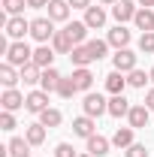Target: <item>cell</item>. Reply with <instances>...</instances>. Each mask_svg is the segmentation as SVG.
<instances>
[{
  "instance_id": "obj_1",
  "label": "cell",
  "mask_w": 154,
  "mask_h": 157,
  "mask_svg": "<svg viewBox=\"0 0 154 157\" xmlns=\"http://www.w3.org/2000/svg\"><path fill=\"white\" fill-rule=\"evenodd\" d=\"M6 63H12V67H27V63H33V48L24 42V39H15L12 45H9V52H6Z\"/></svg>"
},
{
  "instance_id": "obj_2",
  "label": "cell",
  "mask_w": 154,
  "mask_h": 157,
  "mask_svg": "<svg viewBox=\"0 0 154 157\" xmlns=\"http://www.w3.org/2000/svg\"><path fill=\"white\" fill-rule=\"evenodd\" d=\"M55 33H58V30H55V21H52V18H33V21H30V36L37 39L39 45L48 42Z\"/></svg>"
},
{
  "instance_id": "obj_3",
  "label": "cell",
  "mask_w": 154,
  "mask_h": 157,
  "mask_svg": "<svg viewBox=\"0 0 154 157\" xmlns=\"http://www.w3.org/2000/svg\"><path fill=\"white\" fill-rule=\"evenodd\" d=\"M82 109H85V115L91 118H100L109 112V100L103 97V94H85V103H82Z\"/></svg>"
},
{
  "instance_id": "obj_4",
  "label": "cell",
  "mask_w": 154,
  "mask_h": 157,
  "mask_svg": "<svg viewBox=\"0 0 154 157\" xmlns=\"http://www.w3.org/2000/svg\"><path fill=\"white\" fill-rule=\"evenodd\" d=\"M112 67H115L118 73L127 76V73H133V70H136V55L130 52V48H118L115 55H112Z\"/></svg>"
},
{
  "instance_id": "obj_5",
  "label": "cell",
  "mask_w": 154,
  "mask_h": 157,
  "mask_svg": "<svg viewBox=\"0 0 154 157\" xmlns=\"http://www.w3.org/2000/svg\"><path fill=\"white\" fill-rule=\"evenodd\" d=\"M24 100H27V94H21L15 88H6L0 94V106H3V112H15V109H24Z\"/></svg>"
},
{
  "instance_id": "obj_6",
  "label": "cell",
  "mask_w": 154,
  "mask_h": 157,
  "mask_svg": "<svg viewBox=\"0 0 154 157\" xmlns=\"http://www.w3.org/2000/svg\"><path fill=\"white\" fill-rule=\"evenodd\" d=\"M24 109L27 112H33V115H42L45 109H48V94L39 88V91H30L27 94V100H24Z\"/></svg>"
},
{
  "instance_id": "obj_7",
  "label": "cell",
  "mask_w": 154,
  "mask_h": 157,
  "mask_svg": "<svg viewBox=\"0 0 154 157\" xmlns=\"http://www.w3.org/2000/svg\"><path fill=\"white\" fill-rule=\"evenodd\" d=\"M136 12H139V6H136L133 0H118L115 6H112V15H115L118 24H124V21H133Z\"/></svg>"
},
{
  "instance_id": "obj_8",
  "label": "cell",
  "mask_w": 154,
  "mask_h": 157,
  "mask_svg": "<svg viewBox=\"0 0 154 157\" xmlns=\"http://www.w3.org/2000/svg\"><path fill=\"white\" fill-rule=\"evenodd\" d=\"M24 33H30V21H24V15H12L6 21V36L12 39H24Z\"/></svg>"
},
{
  "instance_id": "obj_9",
  "label": "cell",
  "mask_w": 154,
  "mask_h": 157,
  "mask_svg": "<svg viewBox=\"0 0 154 157\" xmlns=\"http://www.w3.org/2000/svg\"><path fill=\"white\" fill-rule=\"evenodd\" d=\"M130 39H133V33L124 27V24H115L112 30H109V36H106V42L112 45V48H127L130 45Z\"/></svg>"
},
{
  "instance_id": "obj_10",
  "label": "cell",
  "mask_w": 154,
  "mask_h": 157,
  "mask_svg": "<svg viewBox=\"0 0 154 157\" xmlns=\"http://www.w3.org/2000/svg\"><path fill=\"white\" fill-rule=\"evenodd\" d=\"M97 118H91V115H82V118H76L73 121V133L76 136H82V139H91L97 133V124H94Z\"/></svg>"
},
{
  "instance_id": "obj_11",
  "label": "cell",
  "mask_w": 154,
  "mask_h": 157,
  "mask_svg": "<svg viewBox=\"0 0 154 157\" xmlns=\"http://www.w3.org/2000/svg\"><path fill=\"white\" fill-rule=\"evenodd\" d=\"M55 55H58V52H55L52 45H45V42H42L39 48H33V63H37L39 70H48V67L55 63Z\"/></svg>"
},
{
  "instance_id": "obj_12",
  "label": "cell",
  "mask_w": 154,
  "mask_h": 157,
  "mask_svg": "<svg viewBox=\"0 0 154 157\" xmlns=\"http://www.w3.org/2000/svg\"><path fill=\"white\" fill-rule=\"evenodd\" d=\"M148 112H151V109H148L145 103L133 106V109H130V115H127L130 127H133V130H142V127H148Z\"/></svg>"
},
{
  "instance_id": "obj_13",
  "label": "cell",
  "mask_w": 154,
  "mask_h": 157,
  "mask_svg": "<svg viewBox=\"0 0 154 157\" xmlns=\"http://www.w3.org/2000/svg\"><path fill=\"white\" fill-rule=\"evenodd\" d=\"M130 100L124 97V94H112V100H109V115L112 118H124V115H130Z\"/></svg>"
},
{
  "instance_id": "obj_14",
  "label": "cell",
  "mask_w": 154,
  "mask_h": 157,
  "mask_svg": "<svg viewBox=\"0 0 154 157\" xmlns=\"http://www.w3.org/2000/svg\"><path fill=\"white\" fill-rule=\"evenodd\" d=\"M85 24H88L91 30H100V27L106 24V9H103V6H88V9H85Z\"/></svg>"
},
{
  "instance_id": "obj_15",
  "label": "cell",
  "mask_w": 154,
  "mask_h": 157,
  "mask_svg": "<svg viewBox=\"0 0 154 157\" xmlns=\"http://www.w3.org/2000/svg\"><path fill=\"white\" fill-rule=\"evenodd\" d=\"M109 145H112V139H106V136H100V133H94V136L88 139V154L106 157V154H109Z\"/></svg>"
},
{
  "instance_id": "obj_16",
  "label": "cell",
  "mask_w": 154,
  "mask_h": 157,
  "mask_svg": "<svg viewBox=\"0 0 154 157\" xmlns=\"http://www.w3.org/2000/svg\"><path fill=\"white\" fill-rule=\"evenodd\" d=\"M60 73L55 70V67H48V70H42V78H39V88L45 91V94H52V91H58V85H60Z\"/></svg>"
},
{
  "instance_id": "obj_17",
  "label": "cell",
  "mask_w": 154,
  "mask_h": 157,
  "mask_svg": "<svg viewBox=\"0 0 154 157\" xmlns=\"http://www.w3.org/2000/svg\"><path fill=\"white\" fill-rule=\"evenodd\" d=\"M64 30L70 33V39H73L76 45H85V39H88V30H91V27H88L85 21H70Z\"/></svg>"
},
{
  "instance_id": "obj_18",
  "label": "cell",
  "mask_w": 154,
  "mask_h": 157,
  "mask_svg": "<svg viewBox=\"0 0 154 157\" xmlns=\"http://www.w3.org/2000/svg\"><path fill=\"white\" fill-rule=\"evenodd\" d=\"M52 48H55L58 55H70V52L76 48V42L70 39V33H67V30H58V33L52 36Z\"/></svg>"
},
{
  "instance_id": "obj_19",
  "label": "cell",
  "mask_w": 154,
  "mask_h": 157,
  "mask_svg": "<svg viewBox=\"0 0 154 157\" xmlns=\"http://www.w3.org/2000/svg\"><path fill=\"white\" fill-rule=\"evenodd\" d=\"M73 82H76V91H91L94 73H91L88 67H76V70H73Z\"/></svg>"
},
{
  "instance_id": "obj_20",
  "label": "cell",
  "mask_w": 154,
  "mask_h": 157,
  "mask_svg": "<svg viewBox=\"0 0 154 157\" xmlns=\"http://www.w3.org/2000/svg\"><path fill=\"white\" fill-rule=\"evenodd\" d=\"M124 88H127V76L118 73V70H112V73L106 76V91H109V94H124Z\"/></svg>"
},
{
  "instance_id": "obj_21",
  "label": "cell",
  "mask_w": 154,
  "mask_h": 157,
  "mask_svg": "<svg viewBox=\"0 0 154 157\" xmlns=\"http://www.w3.org/2000/svg\"><path fill=\"white\" fill-rule=\"evenodd\" d=\"M48 18L52 21H67L70 18V3L67 0H52L48 3Z\"/></svg>"
},
{
  "instance_id": "obj_22",
  "label": "cell",
  "mask_w": 154,
  "mask_h": 157,
  "mask_svg": "<svg viewBox=\"0 0 154 157\" xmlns=\"http://www.w3.org/2000/svg\"><path fill=\"white\" fill-rule=\"evenodd\" d=\"M133 133H136L133 127H118V130H115V136H112V145L127 151V148L133 145Z\"/></svg>"
},
{
  "instance_id": "obj_23",
  "label": "cell",
  "mask_w": 154,
  "mask_h": 157,
  "mask_svg": "<svg viewBox=\"0 0 154 157\" xmlns=\"http://www.w3.org/2000/svg\"><path fill=\"white\" fill-rule=\"evenodd\" d=\"M70 60H73V67H88V63H94V55L88 52V42H85V45H76V48L70 52Z\"/></svg>"
},
{
  "instance_id": "obj_24",
  "label": "cell",
  "mask_w": 154,
  "mask_h": 157,
  "mask_svg": "<svg viewBox=\"0 0 154 157\" xmlns=\"http://www.w3.org/2000/svg\"><path fill=\"white\" fill-rule=\"evenodd\" d=\"M6 148H9V157H30V148H33V145H30L27 139L15 136V139H9Z\"/></svg>"
},
{
  "instance_id": "obj_25",
  "label": "cell",
  "mask_w": 154,
  "mask_h": 157,
  "mask_svg": "<svg viewBox=\"0 0 154 157\" xmlns=\"http://www.w3.org/2000/svg\"><path fill=\"white\" fill-rule=\"evenodd\" d=\"M0 82H3V88H15L21 82V73H15L12 63H0Z\"/></svg>"
},
{
  "instance_id": "obj_26",
  "label": "cell",
  "mask_w": 154,
  "mask_h": 157,
  "mask_svg": "<svg viewBox=\"0 0 154 157\" xmlns=\"http://www.w3.org/2000/svg\"><path fill=\"white\" fill-rule=\"evenodd\" d=\"M136 27L142 30V33H148V30H154V9H142L139 6V12H136Z\"/></svg>"
},
{
  "instance_id": "obj_27",
  "label": "cell",
  "mask_w": 154,
  "mask_h": 157,
  "mask_svg": "<svg viewBox=\"0 0 154 157\" xmlns=\"http://www.w3.org/2000/svg\"><path fill=\"white\" fill-rule=\"evenodd\" d=\"M39 78H42V70H39L37 63L21 67V82H24V85H39Z\"/></svg>"
},
{
  "instance_id": "obj_28",
  "label": "cell",
  "mask_w": 154,
  "mask_h": 157,
  "mask_svg": "<svg viewBox=\"0 0 154 157\" xmlns=\"http://www.w3.org/2000/svg\"><path fill=\"white\" fill-rule=\"evenodd\" d=\"M24 139H27L30 145H42V142H45V127H42V124H30V127L24 130Z\"/></svg>"
},
{
  "instance_id": "obj_29",
  "label": "cell",
  "mask_w": 154,
  "mask_h": 157,
  "mask_svg": "<svg viewBox=\"0 0 154 157\" xmlns=\"http://www.w3.org/2000/svg\"><path fill=\"white\" fill-rule=\"evenodd\" d=\"M60 121H64V115H60L58 109H45V112L39 115V124L48 127V130H52V127H60Z\"/></svg>"
},
{
  "instance_id": "obj_30",
  "label": "cell",
  "mask_w": 154,
  "mask_h": 157,
  "mask_svg": "<svg viewBox=\"0 0 154 157\" xmlns=\"http://www.w3.org/2000/svg\"><path fill=\"white\" fill-rule=\"evenodd\" d=\"M145 82H151V73H142L139 67H136L133 73H127V85L130 88H145Z\"/></svg>"
},
{
  "instance_id": "obj_31",
  "label": "cell",
  "mask_w": 154,
  "mask_h": 157,
  "mask_svg": "<svg viewBox=\"0 0 154 157\" xmlns=\"http://www.w3.org/2000/svg\"><path fill=\"white\" fill-rule=\"evenodd\" d=\"M88 52L94 55V60H100V58H106L109 42H106V39H88Z\"/></svg>"
},
{
  "instance_id": "obj_32",
  "label": "cell",
  "mask_w": 154,
  "mask_h": 157,
  "mask_svg": "<svg viewBox=\"0 0 154 157\" xmlns=\"http://www.w3.org/2000/svg\"><path fill=\"white\" fill-rule=\"evenodd\" d=\"M27 6V0H3V12L6 15H21Z\"/></svg>"
},
{
  "instance_id": "obj_33",
  "label": "cell",
  "mask_w": 154,
  "mask_h": 157,
  "mask_svg": "<svg viewBox=\"0 0 154 157\" xmlns=\"http://www.w3.org/2000/svg\"><path fill=\"white\" fill-rule=\"evenodd\" d=\"M58 94H60L64 100H70L73 94H76V82H73V76H70V78H60V85H58Z\"/></svg>"
},
{
  "instance_id": "obj_34",
  "label": "cell",
  "mask_w": 154,
  "mask_h": 157,
  "mask_svg": "<svg viewBox=\"0 0 154 157\" xmlns=\"http://www.w3.org/2000/svg\"><path fill=\"white\" fill-rule=\"evenodd\" d=\"M139 52L154 55V30H148V33H142V36H139Z\"/></svg>"
},
{
  "instance_id": "obj_35",
  "label": "cell",
  "mask_w": 154,
  "mask_h": 157,
  "mask_svg": "<svg viewBox=\"0 0 154 157\" xmlns=\"http://www.w3.org/2000/svg\"><path fill=\"white\" fill-rule=\"evenodd\" d=\"M124 157H148V148H145V145H139V142H133V145L124 151Z\"/></svg>"
},
{
  "instance_id": "obj_36",
  "label": "cell",
  "mask_w": 154,
  "mask_h": 157,
  "mask_svg": "<svg viewBox=\"0 0 154 157\" xmlns=\"http://www.w3.org/2000/svg\"><path fill=\"white\" fill-rule=\"evenodd\" d=\"M55 157H79L73 151V145L70 142H58V148H55Z\"/></svg>"
},
{
  "instance_id": "obj_37",
  "label": "cell",
  "mask_w": 154,
  "mask_h": 157,
  "mask_svg": "<svg viewBox=\"0 0 154 157\" xmlns=\"http://www.w3.org/2000/svg\"><path fill=\"white\" fill-rule=\"evenodd\" d=\"M0 130H15V115L12 112H3L0 115Z\"/></svg>"
},
{
  "instance_id": "obj_38",
  "label": "cell",
  "mask_w": 154,
  "mask_h": 157,
  "mask_svg": "<svg viewBox=\"0 0 154 157\" xmlns=\"http://www.w3.org/2000/svg\"><path fill=\"white\" fill-rule=\"evenodd\" d=\"M67 3H70L73 9H88V6H94L91 0H67Z\"/></svg>"
},
{
  "instance_id": "obj_39",
  "label": "cell",
  "mask_w": 154,
  "mask_h": 157,
  "mask_svg": "<svg viewBox=\"0 0 154 157\" xmlns=\"http://www.w3.org/2000/svg\"><path fill=\"white\" fill-rule=\"evenodd\" d=\"M48 3H52V0H27V6H30V9H45Z\"/></svg>"
},
{
  "instance_id": "obj_40",
  "label": "cell",
  "mask_w": 154,
  "mask_h": 157,
  "mask_svg": "<svg viewBox=\"0 0 154 157\" xmlns=\"http://www.w3.org/2000/svg\"><path fill=\"white\" fill-rule=\"evenodd\" d=\"M145 106H148V109H154V88L145 94Z\"/></svg>"
},
{
  "instance_id": "obj_41",
  "label": "cell",
  "mask_w": 154,
  "mask_h": 157,
  "mask_svg": "<svg viewBox=\"0 0 154 157\" xmlns=\"http://www.w3.org/2000/svg\"><path fill=\"white\" fill-rule=\"evenodd\" d=\"M139 6H142V9H151V6H154V0H139Z\"/></svg>"
},
{
  "instance_id": "obj_42",
  "label": "cell",
  "mask_w": 154,
  "mask_h": 157,
  "mask_svg": "<svg viewBox=\"0 0 154 157\" xmlns=\"http://www.w3.org/2000/svg\"><path fill=\"white\" fill-rule=\"evenodd\" d=\"M100 3H106V6H115L118 0H100Z\"/></svg>"
},
{
  "instance_id": "obj_43",
  "label": "cell",
  "mask_w": 154,
  "mask_h": 157,
  "mask_svg": "<svg viewBox=\"0 0 154 157\" xmlns=\"http://www.w3.org/2000/svg\"><path fill=\"white\" fill-rule=\"evenodd\" d=\"M79 157H94V154H88V151H85V154H79Z\"/></svg>"
},
{
  "instance_id": "obj_44",
  "label": "cell",
  "mask_w": 154,
  "mask_h": 157,
  "mask_svg": "<svg viewBox=\"0 0 154 157\" xmlns=\"http://www.w3.org/2000/svg\"><path fill=\"white\" fill-rule=\"evenodd\" d=\"M151 82H154V67H151Z\"/></svg>"
}]
</instances>
